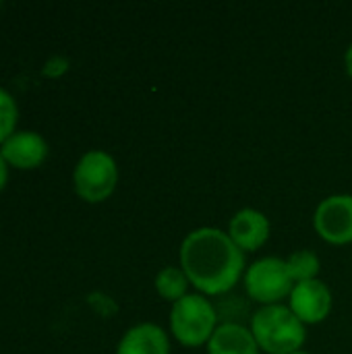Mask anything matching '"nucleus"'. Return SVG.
<instances>
[{
  "instance_id": "f257e3e1",
  "label": "nucleus",
  "mask_w": 352,
  "mask_h": 354,
  "mask_svg": "<svg viewBox=\"0 0 352 354\" xmlns=\"http://www.w3.org/2000/svg\"><path fill=\"white\" fill-rule=\"evenodd\" d=\"M180 270L203 295L218 297L237 286L245 272V255L228 232L197 228L180 245Z\"/></svg>"
},
{
  "instance_id": "f03ea898",
  "label": "nucleus",
  "mask_w": 352,
  "mask_h": 354,
  "mask_svg": "<svg viewBox=\"0 0 352 354\" xmlns=\"http://www.w3.org/2000/svg\"><path fill=\"white\" fill-rule=\"evenodd\" d=\"M251 334L268 354H295L307 340L305 324L284 305H268L251 317Z\"/></svg>"
},
{
  "instance_id": "7ed1b4c3",
  "label": "nucleus",
  "mask_w": 352,
  "mask_h": 354,
  "mask_svg": "<svg viewBox=\"0 0 352 354\" xmlns=\"http://www.w3.org/2000/svg\"><path fill=\"white\" fill-rule=\"evenodd\" d=\"M218 328L214 305L201 295H187L174 303L170 313V330L174 338L189 348L207 344Z\"/></svg>"
},
{
  "instance_id": "20e7f679",
  "label": "nucleus",
  "mask_w": 352,
  "mask_h": 354,
  "mask_svg": "<svg viewBox=\"0 0 352 354\" xmlns=\"http://www.w3.org/2000/svg\"><path fill=\"white\" fill-rule=\"evenodd\" d=\"M73 183L81 199L87 203H100L114 193L118 183V166L110 153L91 149L79 160Z\"/></svg>"
},
{
  "instance_id": "39448f33",
  "label": "nucleus",
  "mask_w": 352,
  "mask_h": 354,
  "mask_svg": "<svg viewBox=\"0 0 352 354\" xmlns=\"http://www.w3.org/2000/svg\"><path fill=\"white\" fill-rule=\"evenodd\" d=\"M245 288L253 301L268 307V305H280L282 299L290 297L295 282L288 274L284 259L263 257L247 270Z\"/></svg>"
},
{
  "instance_id": "423d86ee",
  "label": "nucleus",
  "mask_w": 352,
  "mask_h": 354,
  "mask_svg": "<svg viewBox=\"0 0 352 354\" xmlns=\"http://www.w3.org/2000/svg\"><path fill=\"white\" fill-rule=\"evenodd\" d=\"M315 232L330 245L352 243V195L326 197L313 216Z\"/></svg>"
},
{
  "instance_id": "0eeeda50",
  "label": "nucleus",
  "mask_w": 352,
  "mask_h": 354,
  "mask_svg": "<svg viewBox=\"0 0 352 354\" xmlns=\"http://www.w3.org/2000/svg\"><path fill=\"white\" fill-rule=\"evenodd\" d=\"M332 292L322 280L295 284L290 292V311L303 324H322L332 311Z\"/></svg>"
},
{
  "instance_id": "6e6552de",
  "label": "nucleus",
  "mask_w": 352,
  "mask_h": 354,
  "mask_svg": "<svg viewBox=\"0 0 352 354\" xmlns=\"http://www.w3.org/2000/svg\"><path fill=\"white\" fill-rule=\"evenodd\" d=\"M228 236L243 253L257 251L270 239V220L259 209L245 207L232 216L228 224Z\"/></svg>"
},
{
  "instance_id": "1a4fd4ad",
  "label": "nucleus",
  "mask_w": 352,
  "mask_h": 354,
  "mask_svg": "<svg viewBox=\"0 0 352 354\" xmlns=\"http://www.w3.org/2000/svg\"><path fill=\"white\" fill-rule=\"evenodd\" d=\"M0 153L4 158L6 164L15 166V168H35L39 166L46 156H48V143L44 141V137L39 133L33 131H21L10 135L2 147Z\"/></svg>"
},
{
  "instance_id": "9d476101",
  "label": "nucleus",
  "mask_w": 352,
  "mask_h": 354,
  "mask_svg": "<svg viewBox=\"0 0 352 354\" xmlns=\"http://www.w3.org/2000/svg\"><path fill=\"white\" fill-rule=\"evenodd\" d=\"M116 354H170V340L160 326L139 324L122 336Z\"/></svg>"
},
{
  "instance_id": "9b49d317",
  "label": "nucleus",
  "mask_w": 352,
  "mask_h": 354,
  "mask_svg": "<svg viewBox=\"0 0 352 354\" xmlns=\"http://www.w3.org/2000/svg\"><path fill=\"white\" fill-rule=\"evenodd\" d=\"M207 354H259L251 330L239 324H222L207 342Z\"/></svg>"
},
{
  "instance_id": "f8f14e48",
  "label": "nucleus",
  "mask_w": 352,
  "mask_h": 354,
  "mask_svg": "<svg viewBox=\"0 0 352 354\" xmlns=\"http://www.w3.org/2000/svg\"><path fill=\"white\" fill-rule=\"evenodd\" d=\"M189 278L185 276V272L180 268H164L158 276H156V290L164 301L170 303H178L183 297H187V288H189Z\"/></svg>"
},
{
  "instance_id": "ddd939ff",
  "label": "nucleus",
  "mask_w": 352,
  "mask_h": 354,
  "mask_svg": "<svg viewBox=\"0 0 352 354\" xmlns=\"http://www.w3.org/2000/svg\"><path fill=\"white\" fill-rule=\"evenodd\" d=\"M286 268H288V274H290V278H293L295 284L309 282V280H317V274H319V257L313 251L303 249V251L293 253L286 259Z\"/></svg>"
},
{
  "instance_id": "4468645a",
  "label": "nucleus",
  "mask_w": 352,
  "mask_h": 354,
  "mask_svg": "<svg viewBox=\"0 0 352 354\" xmlns=\"http://www.w3.org/2000/svg\"><path fill=\"white\" fill-rule=\"evenodd\" d=\"M17 102L15 97L0 87V143H4L10 135H15V124H17Z\"/></svg>"
},
{
  "instance_id": "2eb2a0df",
  "label": "nucleus",
  "mask_w": 352,
  "mask_h": 354,
  "mask_svg": "<svg viewBox=\"0 0 352 354\" xmlns=\"http://www.w3.org/2000/svg\"><path fill=\"white\" fill-rule=\"evenodd\" d=\"M66 66H68L66 58L54 56V58H50V60L44 64V73H46L48 77H56V75H62V73L66 71Z\"/></svg>"
},
{
  "instance_id": "dca6fc26",
  "label": "nucleus",
  "mask_w": 352,
  "mask_h": 354,
  "mask_svg": "<svg viewBox=\"0 0 352 354\" xmlns=\"http://www.w3.org/2000/svg\"><path fill=\"white\" fill-rule=\"evenodd\" d=\"M6 176H8L6 162H4V158H2V153H0V189H2V187H4V183H6Z\"/></svg>"
},
{
  "instance_id": "f3484780",
  "label": "nucleus",
  "mask_w": 352,
  "mask_h": 354,
  "mask_svg": "<svg viewBox=\"0 0 352 354\" xmlns=\"http://www.w3.org/2000/svg\"><path fill=\"white\" fill-rule=\"evenodd\" d=\"M344 66H346V73L352 77V44L349 46L346 54H344Z\"/></svg>"
},
{
  "instance_id": "a211bd4d",
  "label": "nucleus",
  "mask_w": 352,
  "mask_h": 354,
  "mask_svg": "<svg viewBox=\"0 0 352 354\" xmlns=\"http://www.w3.org/2000/svg\"><path fill=\"white\" fill-rule=\"evenodd\" d=\"M295 354H307V353H303V351H299V353H295Z\"/></svg>"
}]
</instances>
